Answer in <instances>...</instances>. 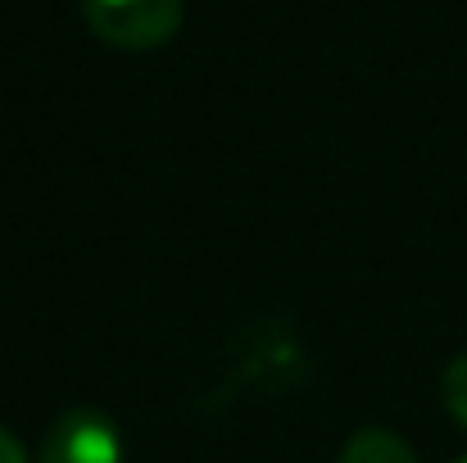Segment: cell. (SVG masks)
Returning a JSON list of instances; mask_svg holds the SVG:
<instances>
[{
	"instance_id": "cell-1",
	"label": "cell",
	"mask_w": 467,
	"mask_h": 463,
	"mask_svg": "<svg viewBox=\"0 0 467 463\" xmlns=\"http://www.w3.org/2000/svg\"><path fill=\"white\" fill-rule=\"evenodd\" d=\"M82 18L114 50H159L177 37L186 0H82Z\"/></svg>"
},
{
	"instance_id": "cell-2",
	"label": "cell",
	"mask_w": 467,
	"mask_h": 463,
	"mask_svg": "<svg viewBox=\"0 0 467 463\" xmlns=\"http://www.w3.org/2000/svg\"><path fill=\"white\" fill-rule=\"evenodd\" d=\"M36 463H123V437L105 414L68 409L41 437Z\"/></svg>"
},
{
	"instance_id": "cell-3",
	"label": "cell",
	"mask_w": 467,
	"mask_h": 463,
	"mask_svg": "<svg viewBox=\"0 0 467 463\" xmlns=\"http://www.w3.org/2000/svg\"><path fill=\"white\" fill-rule=\"evenodd\" d=\"M340 463H418L413 446L404 437H395L390 427H363L345 441Z\"/></svg>"
},
{
	"instance_id": "cell-4",
	"label": "cell",
	"mask_w": 467,
	"mask_h": 463,
	"mask_svg": "<svg viewBox=\"0 0 467 463\" xmlns=\"http://www.w3.org/2000/svg\"><path fill=\"white\" fill-rule=\"evenodd\" d=\"M441 400H445L450 418L467 432V354L450 359V368L441 373Z\"/></svg>"
},
{
	"instance_id": "cell-5",
	"label": "cell",
	"mask_w": 467,
	"mask_h": 463,
	"mask_svg": "<svg viewBox=\"0 0 467 463\" xmlns=\"http://www.w3.org/2000/svg\"><path fill=\"white\" fill-rule=\"evenodd\" d=\"M0 463H27V450H23V441L9 432V427H0Z\"/></svg>"
},
{
	"instance_id": "cell-6",
	"label": "cell",
	"mask_w": 467,
	"mask_h": 463,
	"mask_svg": "<svg viewBox=\"0 0 467 463\" xmlns=\"http://www.w3.org/2000/svg\"><path fill=\"white\" fill-rule=\"evenodd\" d=\"M454 463H467V455H463V459H454Z\"/></svg>"
}]
</instances>
